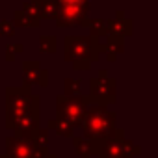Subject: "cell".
Masks as SVG:
<instances>
[{
    "instance_id": "1",
    "label": "cell",
    "mask_w": 158,
    "mask_h": 158,
    "mask_svg": "<svg viewBox=\"0 0 158 158\" xmlns=\"http://www.w3.org/2000/svg\"><path fill=\"white\" fill-rule=\"evenodd\" d=\"M84 136L102 143L115 134V114L108 110V104H88L84 117L80 121Z\"/></svg>"
},
{
    "instance_id": "2",
    "label": "cell",
    "mask_w": 158,
    "mask_h": 158,
    "mask_svg": "<svg viewBox=\"0 0 158 158\" xmlns=\"http://www.w3.org/2000/svg\"><path fill=\"white\" fill-rule=\"evenodd\" d=\"M102 52V43L99 37H82V35H67L65 37V60L73 61L74 69L88 71Z\"/></svg>"
},
{
    "instance_id": "3",
    "label": "cell",
    "mask_w": 158,
    "mask_h": 158,
    "mask_svg": "<svg viewBox=\"0 0 158 158\" xmlns=\"http://www.w3.org/2000/svg\"><path fill=\"white\" fill-rule=\"evenodd\" d=\"M39 97L30 91V86L23 88H8L6 89V127L11 128L13 123L30 114V112H41L39 110Z\"/></svg>"
},
{
    "instance_id": "4",
    "label": "cell",
    "mask_w": 158,
    "mask_h": 158,
    "mask_svg": "<svg viewBox=\"0 0 158 158\" xmlns=\"http://www.w3.org/2000/svg\"><path fill=\"white\" fill-rule=\"evenodd\" d=\"M89 101L82 95H60L56 99V114L58 117L65 119L73 127H80V121L84 117V112L88 108Z\"/></svg>"
},
{
    "instance_id": "5",
    "label": "cell",
    "mask_w": 158,
    "mask_h": 158,
    "mask_svg": "<svg viewBox=\"0 0 158 158\" xmlns=\"http://www.w3.org/2000/svg\"><path fill=\"white\" fill-rule=\"evenodd\" d=\"M134 154H139V147L127 139L121 128H115V134L102 141L99 149L101 158H132Z\"/></svg>"
},
{
    "instance_id": "6",
    "label": "cell",
    "mask_w": 158,
    "mask_h": 158,
    "mask_svg": "<svg viewBox=\"0 0 158 158\" xmlns=\"http://www.w3.org/2000/svg\"><path fill=\"white\" fill-rule=\"evenodd\" d=\"M88 101L91 104H110L115 101V80L108 76V71L102 69L97 78H91Z\"/></svg>"
},
{
    "instance_id": "7",
    "label": "cell",
    "mask_w": 158,
    "mask_h": 158,
    "mask_svg": "<svg viewBox=\"0 0 158 158\" xmlns=\"http://www.w3.org/2000/svg\"><path fill=\"white\" fill-rule=\"evenodd\" d=\"M58 26H71V24H89L88 19V2H67L58 0Z\"/></svg>"
},
{
    "instance_id": "8",
    "label": "cell",
    "mask_w": 158,
    "mask_h": 158,
    "mask_svg": "<svg viewBox=\"0 0 158 158\" xmlns=\"http://www.w3.org/2000/svg\"><path fill=\"white\" fill-rule=\"evenodd\" d=\"M6 147H8L6 154L10 158H35V156H41V154L47 152V149L35 147L28 136H19V134L8 136L6 138Z\"/></svg>"
},
{
    "instance_id": "9",
    "label": "cell",
    "mask_w": 158,
    "mask_h": 158,
    "mask_svg": "<svg viewBox=\"0 0 158 158\" xmlns=\"http://www.w3.org/2000/svg\"><path fill=\"white\" fill-rule=\"evenodd\" d=\"M23 80L26 86H41L48 84V73L37 61H24L23 63Z\"/></svg>"
},
{
    "instance_id": "10",
    "label": "cell",
    "mask_w": 158,
    "mask_h": 158,
    "mask_svg": "<svg viewBox=\"0 0 158 158\" xmlns=\"http://www.w3.org/2000/svg\"><path fill=\"white\" fill-rule=\"evenodd\" d=\"M39 19H41V15H39L37 8L34 6V2L30 0L21 10L15 11L13 24H17V26H39Z\"/></svg>"
},
{
    "instance_id": "11",
    "label": "cell",
    "mask_w": 158,
    "mask_h": 158,
    "mask_svg": "<svg viewBox=\"0 0 158 158\" xmlns=\"http://www.w3.org/2000/svg\"><path fill=\"white\" fill-rule=\"evenodd\" d=\"M73 143H74V149H76V154L80 158H93L95 154H99V149H101V143L89 139V138H78L74 136L73 138Z\"/></svg>"
},
{
    "instance_id": "12",
    "label": "cell",
    "mask_w": 158,
    "mask_h": 158,
    "mask_svg": "<svg viewBox=\"0 0 158 158\" xmlns=\"http://www.w3.org/2000/svg\"><path fill=\"white\" fill-rule=\"evenodd\" d=\"M106 26H108V34L117 37H125L132 32V23L123 17V11H117V17L114 21H106Z\"/></svg>"
},
{
    "instance_id": "13",
    "label": "cell",
    "mask_w": 158,
    "mask_h": 158,
    "mask_svg": "<svg viewBox=\"0 0 158 158\" xmlns=\"http://www.w3.org/2000/svg\"><path fill=\"white\" fill-rule=\"evenodd\" d=\"M39 15L45 19H56L58 15V0H32Z\"/></svg>"
},
{
    "instance_id": "14",
    "label": "cell",
    "mask_w": 158,
    "mask_h": 158,
    "mask_svg": "<svg viewBox=\"0 0 158 158\" xmlns=\"http://www.w3.org/2000/svg\"><path fill=\"white\" fill-rule=\"evenodd\" d=\"M47 127L52 128L58 136H63V138H73V136H74V127H73L71 123H67L65 119H61V117L50 119V121L47 123Z\"/></svg>"
},
{
    "instance_id": "15",
    "label": "cell",
    "mask_w": 158,
    "mask_h": 158,
    "mask_svg": "<svg viewBox=\"0 0 158 158\" xmlns=\"http://www.w3.org/2000/svg\"><path fill=\"white\" fill-rule=\"evenodd\" d=\"M30 139H32V143L35 145V147H41V149H47L48 147V132L45 130V128H35V130H32L30 132V136H28Z\"/></svg>"
},
{
    "instance_id": "16",
    "label": "cell",
    "mask_w": 158,
    "mask_h": 158,
    "mask_svg": "<svg viewBox=\"0 0 158 158\" xmlns=\"http://www.w3.org/2000/svg\"><path fill=\"white\" fill-rule=\"evenodd\" d=\"M89 30H91V35H95V37H102V35H106L108 34V26H106V21L104 19H89Z\"/></svg>"
},
{
    "instance_id": "17",
    "label": "cell",
    "mask_w": 158,
    "mask_h": 158,
    "mask_svg": "<svg viewBox=\"0 0 158 158\" xmlns=\"http://www.w3.org/2000/svg\"><path fill=\"white\" fill-rule=\"evenodd\" d=\"M39 48L47 54H52L56 50V37L54 35H43L39 39Z\"/></svg>"
},
{
    "instance_id": "18",
    "label": "cell",
    "mask_w": 158,
    "mask_h": 158,
    "mask_svg": "<svg viewBox=\"0 0 158 158\" xmlns=\"http://www.w3.org/2000/svg\"><path fill=\"white\" fill-rule=\"evenodd\" d=\"M65 95H80V80L76 78H67L65 80Z\"/></svg>"
},
{
    "instance_id": "19",
    "label": "cell",
    "mask_w": 158,
    "mask_h": 158,
    "mask_svg": "<svg viewBox=\"0 0 158 158\" xmlns=\"http://www.w3.org/2000/svg\"><path fill=\"white\" fill-rule=\"evenodd\" d=\"M13 32H15V24H13V21H8V19H4V21H0V35H13Z\"/></svg>"
},
{
    "instance_id": "20",
    "label": "cell",
    "mask_w": 158,
    "mask_h": 158,
    "mask_svg": "<svg viewBox=\"0 0 158 158\" xmlns=\"http://www.w3.org/2000/svg\"><path fill=\"white\" fill-rule=\"evenodd\" d=\"M19 52H23V45H21V43L8 45V47H6V60H8V61H11Z\"/></svg>"
},
{
    "instance_id": "21",
    "label": "cell",
    "mask_w": 158,
    "mask_h": 158,
    "mask_svg": "<svg viewBox=\"0 0 158 158\" xmlns=\"http://www.w3.org/2000/svg\"><path fill=\"white\" fill-rule=\"evenodd\" d=\"M35 158H56L54 154H48V152H45V154H41V156H35Z\"/></svg>"
},
{
    "instance_id": "22",
    "label": "cell",
    "mask_w": 158,
    "mask_h": 158,
    "mask_svg": "<svg viewBox=\"0 0 158 158\" xmlns=\"http://www.w3.org/2000/svg\"><path fill=\"white\" fill-rule=\"evenodd\" d=\"M67 2H88V0H67Z\"/></svg>"
},
{
    "instance_id": "23",
    "label": "cell",
    "mask_w": 158,
    "mask_h": 158,
    "mask_svg": "<svg viewBox=\"0 0 158 158\" xmlns=\"http://www.w3.org/2000/svg\"><path fill=\"white\" fill-rule=\"evenodd\" d=\"M0 158H10V156L8 154H0Z\"/></svg>"
}]
</instances>
